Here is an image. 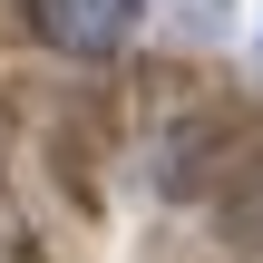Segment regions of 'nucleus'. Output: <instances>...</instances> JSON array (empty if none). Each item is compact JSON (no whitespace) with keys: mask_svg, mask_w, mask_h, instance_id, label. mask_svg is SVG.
Wrapping results in <instances>:
<instances>
[{"mask_svg":"<svg viewBox=\"0 0 263 263\" xmlns=\"http://www.w3.org/2000/svg\"><path fill=\"white\" fill-rule=\"evenodd\" d=\"M137 20H146V0H29V29L68 59H117L137 39Z\"/></svg>","mask_w":263,"mask_h":263,"instance_id":"obj_1","label":"nucleus"},{"mask_svg":"<svg viewBox=\"0 0 263 263\" xmlns=\"http://www.w3.org/2000/svg\"><path fill=\"white\" fill-rule=\"evenodd\" d=\"M176 10H185L195 29H224V20H234V0H176Z\"/></svg>","mask_w":263,"mask_h":263,"instance_id":"obj_2","label":"nucleus"},{"mask_svg":"<svg viewBox=\"0 0 263 263\" xmlns=\"http://www.w3.org/2000/svg\"><path fill=\"white\" fill-rule=\"evenodd\" d=\"M254 49H263V39H254Z\"/></svg>","mask_w":263,"mask_h":263,"instance_id":"obj_3","label":"nucleus"}]
</instances>
